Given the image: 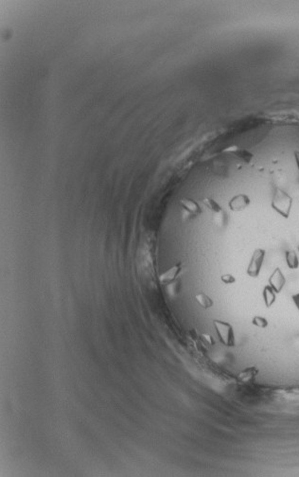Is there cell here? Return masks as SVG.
Returning a JSON list of instances; mask_svg holds the SVG:
<instances>
[{"label":"cell","mask_w":299,"mask_h":477,"mask_svg":"<svg viewBox=\"0 0 299 477\" xmlns=\"http://www.w3.org/2000/svg\"><path fill=\"white\" fill-rule=\"evenodd\" d=\"M294 204V199L290 194L280 187H276L272 197V208L284 219L290 217L292 207Z\"/></svg>","instance_id":"1"},{"label":"cell","mask_w":299,"mask_h":477,"mask_svg":"<svg viewBox=\"0 0 299 477\" xmlns=\"http://www.w3.org/2000/svg\"><path fill=\"white\" fill-rule=\"evenodd\" d=\"M213 325L215 327L218 337L223 345L228 347H233L236 346L235 332H234L233 327L230 323L223 320L215 319L213 320Z\"/></svg>","instance_id":"2"},{"label":"cell","mask_w":299,"mask_h":477,"mask_svg":"<svg viewBox=\"0 0 299 477\" xmlns=\"http://www.w3.org/2000/svg\"><path fill=\"white\" fill-rule=\"evenodd\" d=\"M265 256H266V251L264 249L262 248L255 249L246 270V273L249 277H251L253 279H257L260 277L262 265L265 260Z\"/></svg>","instance_id":"3"},{"label":"cell","mask_w":299,"mask_h":477,"mask_svg":"<svg viewBox=\"0 0 299 477\" xmlns=\"http://www.w3.org/2000/svg\"><path fill=\"white\" fill-rule=\"evenodd\" d=\"M251 203V200L248 195L244 193H240L232 197L228 203V206L231 211L241 212L245 210Z\"/></svg>","instance_id":"4"},{"label":"cell","mask_w":299,"mask_h":477,"mask_svg":"<svg viewBox=\"0 0 299 477\" xmlns=\"http://www.w3.org/2000/svg\"><path fill=\"white\" fill-rule=\"evenodd\" d=\"M268 282H269V285L271 286L277 294H280L281 291L283 290V288L286 284V278H285L283 272L281 271L280 267H277L273 271L269 280H268Z\"/></svg>","instance_id":"5"},{"label":"cell","mask_w":299,"mask_h":477,"mask_svg":"<svg viewBox=\"0 0 299 477\" xmlns=\"http://www.w3.org/2000/svg\"><path fill=\"white\" fill-rule=\"evenodd\" d=\"M181 270H182V263L179 262L177 264L168 268L167 271L161 274L159 277V281L164 285H168L176 280Z\"/></svg>","instance_id":"6"},{"label":"cell","mask_w":299,"mask_h":477,"mask_svg":"<svg viewBox=\"0 0 299 477\" xmlns=\"http://www.w3.org/2000/svg\"><path fill=\"white\" fill-rule=\"evenodd\" d=\"M224 153L230 154L231 156H233L236 159L243 161V162L246 163V164H249V163L252 161L253 158H254L252 153H250L249 151L245 150V149L239 148V147H237V146L227 147L226 149H224Z\"/></svg>","instance_id":"7"},{"label":"cell","mask_w":299,"mask_h":477,"mask_svg":"<svg viewBox=\"0 0 299 477\" xmlns=\"http://www.w3.org/2000/svg\"><path fill=\"white\" fill-rule=\"evenodd\" d=\"M259 369L256 366H251L243 369L237 375V381L239 384H247L254 382L257 375L259 374Z\"/></svg>","instance_id":"8"},{"label":"cell","mask_w":299,"mask_h":477,"mask_svg":"<svg viewBox=\"0 0 299 477\" xmlns=\"http://www.w3.org/2000/svg\"><path fill=\"white\" fill-rule=\"evenodd\" d=\"M262 298L264 304L267 308H271L272 306L275 304L277 300V293L272 288L271 286L268 284L266 285L263 291H262Z\"/></svg>","instance_id":"9"},{"label":"cell","mask_w":299,"mask_h":477,"mask_svg":"<svg viewBox=\"0 0 299 477\" xmlns=\"http://www.w3.org/2000/svg\"><path fill=\"white\" fill-rule=\"evenodd\" d=\"M181 206H183V208L187 211L189 214H192V215H199L202 210H201V207L200 206L197 204L195 201L191 200V199H182L181 200Z\"/></svg>","instance_id":"10"},{"label":"cell","mask_w":299,"mask_h":477,"mask_svg":"<svg viewBox=\"0 0 299 477\" xmlns=\"http://www.w3.org/2000/svg\"><path fill=\"white\" fill-rule=\"evenodd\" d=\"M285 261L287 266L292 269L296 270L299 267V256L295 250H288L285 253Z\"/></svg>","instance_id":"11"},{"label":"cell","mask_w":299,"mask_h":477,"mask_svg":"<svg viewBox=\"0 0 299 477\" xmlns=\"http://www.w3.org/2000/svg\"><path fill=\"white\" fill-rule=\"evenodd\" d=\"M197 303L204 309H209L213 306V300L204 293H199L195 296Z\"/></svg>","instance_id":"12"},{"label":"cell","mask_w":299,"mask_h":477,"mask_svg":"<svg viewBox=\"0 0 299 477\" xmlns=\"http://www.w3.org/2000/svg\"><path fill=\"white\" fill-rule=\"evenodd\" d=\"M203 202H204L205 206H206L209 210H211L212 212H214V213H220V212H222V206H220V205L216 202L215 200L210 199V198H206V199H204Z\"/></svg>","instance_id":"13"},{"label":"cell","mask_w":299,"mask_h":477,"mask_svg":"<svg viewBox=\"0 0 299 477\" xmlns=\"http://www.w3.org/2000/svg\"><path fill=\"white\" fill-rule=\"evenodd\" d=\"M252 324L256 327H261V328H266L269 325L268 320L263 317L256 316L252 319Z\"/></svg>","instance_id":"14"},{"label":"cell","mask_w":299,"mask_h":477,"mask_svg":"<svg viewBox=\"0 0 299 477\" xmlns=\"http://www.w3.org/2000/svg\"><path fill=\"white\" fill-rule=\"evenodd\" d=\"M221 281H223L224 284H233L236 282V279L230 274H224L221 277Z\"/></svg>","instance_id":"15"},{"label":"cell","mask_w":299,"mask_h":477,"mask_svg":"<svg viewBox=\"0 0 299 477\" xmlns=\"http://www.w3.org/2000/svg\"><path fill=\"white\" fill-rule=\"evenodd\" d=\"M201 337H202V339H203V340H204L206 343H207V344H208V345H210V346H212V345H214V344H215L213 337L211 336L210 334H207V333H203V334L201 335Z\"/></svg>","instance_id":"16"},{"label":"cell","mask_w":299,"mask_h":477,"mask_svg":"<svg viewBox=\"0 0 299 477\" xmlns=\"http://www.w3.org/2000/svg\"><path fill=\"white\" fill-rule=\"evenodd\" d=\"M292 300H293L295 306L297 307V309H298V311L299 312V293H297V294L293 295Z\"/></svg>","instance_id":"17"},{"label":"cell","mask_w":299,"mask_h":477,"mask_svg":"<svg viewBox=\"0 0 299 477\" xmlns=\"http://www.w3.org/2000/svg\"><path fill=\"white\" fill-rule=\"evenodd\" d=\"M294 156H295V160H296L297 167H298V169H299V151H296V152H295V154H294Z\"/></svg>","instance_id":"18"},{"label":"cell","mask_w":299,"mask_h":477,"mask_svg":"<svg viewBox=\"0 0 299 477\" xmlns=\"http://www.w3.org/2000/svg\"><path fill=\"white\" fill-rule=\"evenodd\" d=\"M298 249H299V247H298Z\"/></svg>","instance_id":"19"}]
</instances>
